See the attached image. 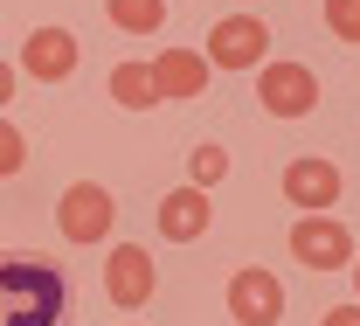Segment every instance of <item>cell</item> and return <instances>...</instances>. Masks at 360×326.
Here are the masks:
<instances>
[{
  "instance_id": "obj_1",
  "label": "cell",
  "mask_w": 360,
  "mask_h": 326,
  "mask_svg": "<svg viewBox=\"0 0 360 326\" xmlns=\"http://www.w3.org/2000/svg\"><path fill=\"white\" fill-rule=\"evenodd\" d=\"M70 278L49 257H0V326H63Z\"/></svg>"
},
{
  "instance_id": "obj_2",
  "label": "cell",
  "mask_w": 360,
  "mask_h": 326,
  "mask_svg": "<svg viewBox=\"0 0 360 326\" xmlns=\"http://www.w3.org/2000/svg\"><path fill=\"white\" fill-rule=\"evenodd\" d=\"M291 257L305 264V271H340V264H354V230L340 222V215H298L291 222Z\"/></svg>"
},
{
  "instance_id": "obj_3",
  "label": "cell",
  "mask_w": 360,
  "mask_h": 326,
  "mask_svg": "<svg viewBox=\"0 0 360 326\" xmlns=\"http://www.w3.org/2000/svg\"><path fill=\"white\" fill-rule=\"evenodd\" d=\"M111 222H118V201H111L97 181L63 187V201H56V230H63V243H104Z\"/></svg>"
},
{
  "instance_id": "obj_4",
  "label": "cell",
  "mask_w": 360,
  "mask_h": 326,
  "mask_svg": "<svg viewBox=\"0 0 360 326\" xmlns=\"http://www.w3.org/2000/svg\"><path fill=\"white\" fill-rule=\"evenodd\" d=\"M215 70H264L270 63V28L257 21V14H229V21H215L208 28V49H201Z\"/></svg>"
},
{
  "instance_id": "obj_5",
  "label": "cell",
  "mask_w": 360,
  "mask_h": 326,
  "mask_svg": "<svg viewBox=\"0 0 360 326\" xmlns=\"http://www.w3.org/2000/svg\"><path fill=\"white\" fill-rule=\"evenodd\" d=\"M257 104H264L270 118H305L319 104V77L305 63H264L257 70Z\"/></svg>"
},
{
  "instance_id": "obj_6",
  "label": "cell",
  "mask_w": 360,
  "mask_h": 326,
  "mask_svg": "<svg viewBox=\"0 0 360 326\" xmlns=\"http://www.w3.org/2000/svg\"><path fill=\"white\" fill-rule=\"evenodd\" d=\"M229 320L236 326H277L284 320V284H277V271L243 264V271L229 278Z\"/></svg>"
},
{
  "instance_id": "obj_7",
  "label": "cell",
  "mask_w": 360,
  "mask_h": 326,
  "mask_svg": "<svg viewBox=\"0 0 360 326\" xmlns=\"http://www.w3.org/2000/svg\"><path fill=\"white\" fill-rule=\"evenodd\" d=\"M153 284H160V271H153V257H146L139 243H118V250L104 257V299H111L118 313H139V306L153 299Z\"/></svg>"
},
{
  "instance_id": "obj_8",
  "label": "cell",
  "mask_w": 360,
  "mask_h": 326,
  "mask_svg": "<svg viewBox=\"0 0 360 326\" xmlns=\"http://www.w3.org/2000/svg\"><path fill=\"white\" fill-rule=\"evenodd\" d=\"M77 63H84V49L70 28H35L28 42H21V77H35V84H63V77H77Z\"/></svg>"
},
{
  "instance_id": "obj_9",
  "label": "cell",
  "mask_w": 360,
  "mask_h": 326,
  "mask_svg": "<svg viewBox=\"0 0 360 326\" xmlns=\"http://www.w3.org/2000/svg\"><path fill=\"white\" fill-rule=\"evenodd\" d=\"M284 201H298L305 215H326V208L340 201V167L319 160V153H298V160L284 167Z\"/></svg>"
},
{
  "instance_id": "obj_10",
  "label": "cell",
  "mask_w": 360,
  "mask_h": 326,
  "mask_svg": "<svg viewBox=\"0 0 360 326\" xmlns=\"http://www.w3.org/2000/svg\"><path fill=\"white\" fill-rule=\"evenodd\" d=\"M153 222L167 243H201L208 222H215V201H208V187H174L160 208H153Z\"/></svg>"
},
{
  "instance_id": "obj_11",
  "label": "cell",
  "mask_w": 360,
  "mask_h": 326,
  "mask_svg": "<svg viewBox=\"0 0 360 326\" xmlns=\"http://www.w3.org/2000/svg\"><path fill=\"white\" fill-rule=\"evenodd\" d=\"M208 56L201 49H160L153 56V84H160V97H201L208 91Z\"/></svg>"
},
{
  "instance_id": "obj_12",
  "label": "cell",
  "mask_w": 360,
  "mask_h": 326,
  "mask_svg": "<svg viewBox=\"0 0 360 326\" xmlns=\"http://www.w3.org/2000/svg\"><path fill=\"white\" fill-rule=\"evenodd\" d=\"M111 97H118L125 111H153V104H160L153 63H118V70H111Z\"/></svg>"
},
{
  "instance_id": "obj_13",
  "label": "cell",
  "mask_w": 360,
  "mask_h": 326,
  "mask_svg": "<svg viewBox=\"0 0 360 326\" xmlns=\"http://www.w3.org/2000/svg\"><path fill=\"white\" fill-rule=\"evenodd\" d=\"M118 35H160L167 28V0H104Z\"/></svg>"
},
{
  "instance_id": "obj_14",
  "label": "cell",
  "mask_w": 360,
  "mask_h": 326,
  "mask_svg": "<svg viewBox=\"0 0 360 326\" xmlns=\"http://www.w3.org/2000/svg\"><path fill=\"white\" fill-rule=\"evenodd\" d=\"M229 181V146H194L187 153V187H222Z\"/></svg>"
},
{
  "instance_id": "obj_15",
  "label": "cell",
  "mask_w": 360,
  "mask_h": 326,
  "mask_svg": "<svg viewBox=\"0 0 360 326\" xmlns=\"http://www.w3.org/2000/svg\"><path fill=\"white\" fill-rule=\"evenodd\" d=\"M326 28L340 42H360V0H326Z\"/></svg>"
},
{
  "instance_id": "obj_16",
  "label": "cell",
  "mask_w": 360,
  "mask_h": 326,
  "mask_svg": "<svg viewBox=\"0 0 360 326\" xmlns=\"http://www.w3.org/2000/svg\"><path fill=\"white\" fill-rule=\"evenodd\" d=\"M28 167V139L14 132V118H0V174H21Z\"/></svg>"
},
{
  "instance_id": "obj_17",
  "label": "cell",
  "mask_w": 360,
  "mask_h": 326,
  "mask_svg": "<svg viewBox=\"0 0 360 326\" xmlns=\"http://www.w3.org/2000/svg\"><path fill=\"white\" fill-rule=\"evenodd\" d=\"M319 326H360V299H354V306H333V313H319Z\"/></svg>"
},
{
  "instance_id": "obj_18",
  "label": "cell",
  "mask_w": 360,
  "mask_h": 326,
  "mask_svg": "<svg viewBox=\"0 0 360 326\" xmlns=\"http://www.w3.org/2000/svg\"><path fill=\"white\" fill-rule=\"evenodd\" d=\"M7 97H14V63L0 56V118H7Z\"/></svg>"
},
{
  "instance_id": "obj_19",
  "label": "cell",
  "mask_w": 360,
  "mask_h": 326,
  "mask_svg": "<svg viewBox=\"0 0 360 326\" xmlns=\"http://www.w3.org/2000/svg\"><path fill=\"white\" fill-rule=\"evenodd\" d=\"M354 291H360V257H354Z\"/></svg>"
}]
</instances>
